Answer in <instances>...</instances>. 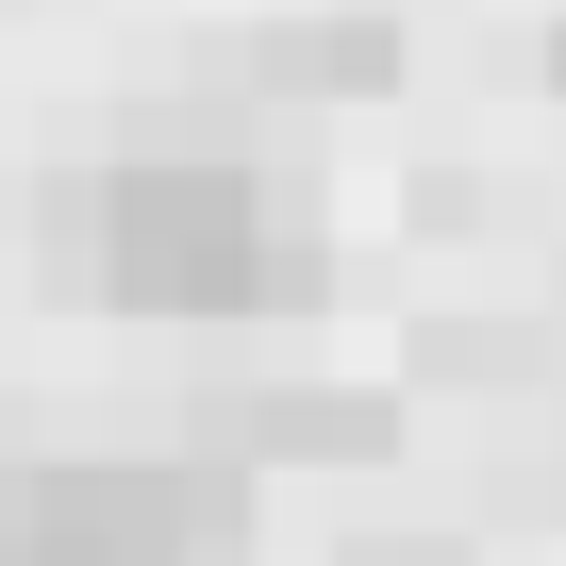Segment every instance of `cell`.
<instances>
[{
	"label": "cell",
	"instance_id": "1",
	"mask_svg": "<svg viewBox=\"0 0 566 566\" xmlns=\"http://www.w3.org/2000/svg\"><path fill=\"white\" fill-rule=\"evenodd\" d=\"M51 250L84 301L117 317H266L317 283V233L283 217V184L217 134H150L84 184H51Z\"/></svg>",
	"mask_w": 566,
	"mask_h": 566
},
{
	"label": "cell",
	"instance_id": "5",
	"mask_svg": "<svg viewBox=\"0 0 566 566\" xmlns=\"http://www.w3.org/2000/svg\"><path fill=\"white\" fill-rule=\"evenodd\" d=\"M549 67H566V34H549Z\"/></svg>",
	"mask_w": 566,
	"mask_h": 566
},
{
	"label": "cell",
	"instance_id": "2",
	"mask_svg": "<svg viewBox=\"0 0 566 566\" xmlns=\"http://www.w3.org/2000/svg\"><path fill=\"white\" fill-rule=\"evenodd\" d=\"M233 549H250V467L217 450L0 467V566H233Z\"/></svg>",
	"mask_w": 566,
	"mask_h": 566
},
{
	"label": "cell",
	"instance_id": "3",
	"mask_svg": "<svg viewBox=\"0 0 566 566\" xmlns=\"http://www.w3.org/2000/svg\"><path fill=\"white\" fill-rule=\"evenodd\" d=\"M400 417L367 400V384H266V400H233L217 417V467H367Z\"/></svg>",
	"mask_w": 566,
	"mask_h": 566
},
{
	"label": "cell",
	"instance_id": "4",
	"mask_svg": "<svg viewBox=\"0 0 566 566\" xmlns=\"http://www.w3.org/2000/svg\"><path fill=\"white\" fill-rule=\"evenodd\" d=\"M350 566H467V549H450V533H367Z\"/></svg>",
	"mask_w": 566,
	"mask_h": 566
}]
</instances>
